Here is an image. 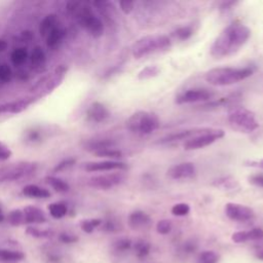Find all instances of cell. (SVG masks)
<instances>
[{
  "label": "cell",
  "mask_w": 263,
  "mask_h": 263,
  "mask_svg": "<svg viewBox=\"0 0 263 263\" xmlns=\"http://www.w3.org/2000/svg\"><path fill=\"white\" fill-rule=\"evenodd\" d=\"M34 102L33 98L22 99L0 105V113H20Z\"/></svg>",
  "instance_id": "cell-18"
},
{
  "label": "cell",
  "mask_w": 263,
  "mask_h": 263,
  "mask_svg": "<svg viewBox=\"0 0 263 263\" xmlns=\"http://www.w3.org/2000/svg\"><path fill=\"white\" fill-rule=\"evenodd\" d=\"M119 6H120V9L125 14H128L133 11V9L135 7V2L134 1H120Z\"/></svg>",
  "instance_id": "cell-46"
},
{
  "label": "cell",
  "mask_w": 263,
  "mask_h": 263,
  "mask_svg": "<svg viewBox=\"0 0 263 263\" xmlns=\"http://www.w3.org/2000/svg\"><path fill=\"white\" fill-rule=\"evenodd\" d=\"M236 4V2L235 1H224V2H222L221 3V5H220V9H222V10H225V9H229V8H231V6H233V5H235Z\"/></svg>",
  "instance_id": "cell-50"
},
{
  "label": "cell",
  "mask_w": 263,
  "mask_h": 263,
  "mask_svg": "<svg viewBox=\"0 0 263 263\" xmlns=\"http://www.w3.org/2000/svg\"><path fill=\"white\" fill-rule=\"evenodd\" d=\"M69 10L76 15L80 26L92 37L99 38L103 35L105 30L104 23L92 12L89 5L79 2H72L69 4Z\"/></svg>",
  "instance_id": "cell-4"
},
{
  "label": "cell",
  "mask_w": 263,
  "mask_h": 263,
  "mask_svg": "<svg viewBox=\"0 0 263 263\" xmlns=\"http://www.w3.org/2000/svg\"><path fill=\"white\" fill-rule=\"evenodd\" d=\"M246 166H251V167H256V168H261L263 170V158L259 160H246L243 162Z\"/></svg>",
  "instance_id": "cell-48"
},
{
  "label": "cell",
  "mask_w": 263,
  "mask_h": 263,
  "mask_svg": "<svg viewBox=\"0 0 263 263\" xmlns=\"http://www.w3.org/2000/svg\"><path fill=\"white\" fill-rule=\"evenodd\" d=\"M45 62V53L40 46H35L31 53V63L35 67L43 65Z\"/></svg>",
  "instance_id": "cell-31"
},
{
  "label": "cell",
  "mask_w": 263,
  "mask_h": 263,
  "mask_svg": "<svg viewBox=\"0 0 263 263\" xmlns=\"http://www.w3.org/2000/svg\"><path fill=\"white\" fill-rule=\"evenodd\" d=\"M7 46H8L7 42L4 39H0V52L4 51L7 48Z\"/></svg>",
  "instance_id": "cell-51"
},
{
  "label": "cell",
  "mask_w": 263,
  "mask_h": 263,
  "mask_svg": "<svg viewBox=\"0 0 263 263\" xmlns=\"http://www.w3.org/2000/svg\"><path fill=\"white\" fill-rule=\"evenodd\" d=\"M172 228H173L172 222L170 220H166V219L160 220L156 224V231L159 234H162V235L168 234L172 231Z\"/></svg>",
  "instance_id": "cell-39"
},
{
  "label": "cell",
  "mask_w": 263,
  "mask_h": 263,
  "mask_svg": "<svg viewBox=\"0 0 263 263\" xmlns=\"http://www.w3.org/2000/svg\"><path fill=\"white\" fill-rule=\"evenodd\" d=\"M67 205L62 202H53L48 205V212L54 219H61L67 214Z\"/></svg>",
  "instance_id": "cell-28"
},
{
  "label": "cell",
  "mask_w": 263,
  "mask_h": 263,
  "mask_svg": "<svg viewBox=\"0 0 263 263\" xmlns=\"http://www.w3.org/2000/svg\"><path fill=\"white\" fill-rule=\"evenodd\" d=\"M12 152L9 149L8 146H6L4 143L0 142V160H7L10 158Z\"/></svg>",
  "instance_id": "cell-43"
},
{
  "label": "cell",
  "mask_w": 263,
  "mask_h": 263,
  "mask_svg": "<svg viewBox=\"0 0 263 263\" xmlns=\"http://www.w3.org/2000/svg\"><path fill=\"white\" fill-rule=\"evenodd\" d=\"M203 128L204 127H194V128H187V129H183V130L174 132V133H171V134L164 136L163 138L159 139V141L157 143L158 144H171V143L180 142V141L186 142L187 140L193 138L194 136H196L200 132H202Z\"/></svg>",
  "instance_id": "cell-13"
},
{
  "label": "cell",
  "mask_w": 263,
  "mask_h": 263,
  "mask_svg": "<svg viewBox=\"0 0 263 263\" xmlns=\"http://www.w3.org/2000/svg\"><path fill=\"white\" fill-rule=\"evenodd\" d=\"M225 215L232 221L247 222L254 218V211L245 204L236 202H227L224 208Z\"/></svg>",
  "instance_id": "cell-9"
},
{
  "label": "cell",
  "mask_w": 263,
  "mask_h": 263,
  "mask_svg": "<svg viewBox=\"0 0 263 263\" xmlns=\"http://www.w3.org/2000/svg\"><path fill=\"white\" fill-rule=\"evenodd\" d=\"M128 165L119 160H103L87 162L84 164L86 172H109V171H125Z\"/></svg>",
  "instance_id": "cell-12"
},
{
  "label": "cell",
  "mask_w": 263,
  "mask_h": 263,
  "mask_svg": "<svg viewBox=\"0 0 263 263\" xmlns=\"http://www.w3.org/2000/svg\"><path fill=\"white\" fill-rule=\"evenodd\" d=\"M125 177L122 173H110L107 175H101V176H96L89 179L88 184L98 189H110L115 186L120 185L124 181Z\"/></svg>",
  "instance_id": "cell-10"
},
{
  "label": "cell",
  "mask_w": 263,
  "mask_h": 263,
  "mask_svg": "<svg viewBox=\"0 0 263 263\" xmlns=\"http://www.w3.org/2000/svg\"><path fill=\"white\" fill-rule=\"evenodd\" d=\"M102 229L107 232H115L119 229V225L114 220H107L105 222H102Z\"/></svg>",
  "instance_id": "cell-41"
},
{
  "label": "cell",
  "mask_w": 263,
  "mask_h": 263,
  "mask_svg": "<svg viewBox=\"0 0 263 263\" xmlns=\"http://www.w3.org/2000/svg\"><path fill=\"white\" fill-rule=\"evenodd\" d=\"M24 217H25V223L30 224H41L46 222V216L44 212L34 205H28L24 210Z\"/></svg>",
  "instance_id": "cell-17"
},
{
  "label": "cell",
  "mask_w": 263,
  "mask_h": 263,
  "mask_svg": "<svg viewBox=\"0 0 263 263\" xmlns=\"http://www.w3.org/2000/svg\"><path fill=\"white\" fill-rule=\"evenodd\" d=\"M132 247H133V241L126 237L119 238L116 241H114V243H113V248L117 252H126Z\"/></svg>",
  "instance_id": "cell-37"
},
{
  "label": "cell",
  "mask_w": 263,
  "mask_h": 263,
  "mask_svg": "<svg viewBox=\"0 0 263 263\" xmlns=\"http://www.w3.org/2000/svg\"><path fill=\"white\" fill-rule=\"evenodd\" d=\"M115 146V142L111 139H101V140H95L91 142H88L85 146V149L92 151L93 153L101 151L103 149L107 148H113Z\"/></svg>",
  "instance_id": "cell-22"
},
{
  "label": "cell",
  "mask_w": 263,
  "mask_h": 263,
  "mask_svg": "<svg viewBox=\"0 0 263 263\" xmlns=\"http://www.w3.org/2000/svg\"><path fill=\"white\" fill-rule=\"evenodd\" d=\"M224 136L225 132L223 129L204 127L198 135L187 140L183 146L185 150H197L210 146L216 141L222 139Z\"/></svg>",
  "instance_id": "cell-7"
},
{
  "label": "cell",
  "mask_w": 263,
  "mask_h": 263,
  "mask_svg": "<svg viewBox=\"0 0 263 263\" xmlns=\"http://www.w3.org/2000/svg\"><path fill=\"white\" fill-rule=\"evenodd\" d=\"M102 220L101 219H97V218H92V219H85L83 221H81L80 223V227L81 229L86 232V233H91L97 227L101 226L102 224Z\"/></svg>",
  "instance_id": "cell-34"
},
{
  "label": "cell",
  "mask_w": 263,
  "mask_h": 263,
  "mask_svg": "<svg viewBox=\"0 0 263 263\" xmlns=\"http://www.w3.org/2000/svg\"><path fill=\"white\" fill-rule=\"evenodd\" d=\"M227 120L230 126L239 133L250 134L259 127L256 115L245 107H233L229 110Z\"/></svg>",
  "instance_id": "cell-6"
},
{
  "label": "cell",
  "mask_w": 263,
  "mask_h": 263,
  "mask_svg": "<svg viewBox=\"0 0 263 263\" xmlns=\"http://www.w3.org/2000/svg\"><path fill=\"white\" fill-rule=\"evenodd\" d=\"M27 58H28V51L25 47L15 48L10 54V60L14 66L23 65L27 61Z\"/></svg>",
  "instance_id": "cell-29"
},
{
  "label": "cell",
  "mask_w": 263,
  "mask_h": 263,
  "mask_svg": "<svg viewBox=\"0 0 263 263\" xmlns=\"http://www.w3.org/2000/svg\"><path fill=\"white\" fill-rule=\"evenodd\" d=\"M26 232L31 235V236H34V237H37V238H45V237H49L52 235V232L50 230H46V229H38L36 227H33V226H30L27 228Z\"/></svg>",
  "instance_id": "cell-38"
},
{
  "label": "cell",
  "mask_w": 263,
  "mask_h": 263,
  "mask_svg": "<svg viewBox=\"0 0 263 263\" xmlns=\"http://www.w3.org/2000/svg\"><path fill=\"white\" fill-rule=\"evenodd\" d=\"M257 258L258 259H260V260H263V249L262 250H260L258 253H257Z\"/></svg>",
  "instance_id": "cell-52"
},
{
  "label": "cell",
  "mask_w": 263,
  "mask_h": 263,
  "mask_svg": "<svg viewBox=\"0 0 263 263\" xmlns=\"http://www.w3.org/2000/svg\"><path fill=\"white\" fill-rule=\"evenodd\" d=\"M263 238V229L256 227L250 230H241V231H236L231 235L232 241L236 243L240 242H246L249 240H258Z\"/></svg>",
  "instance_id": "cell-16"
},
{
  "label": "cell",
  "mask_w": 263,
  "mask_h": 263,
  "mask_svg": "<svg viewBox=\"0 0 263 263\" xmlns=\"http://www.w3.org/2000/svg\"><path fill=\"white\" fill-rule=\"evenodd\" d=\"M219 256L214 251H203L197 258V263H218Z\"/></svg>",
  "instance_id": "cell-35"
},
{
  "label": "cell",
  "mask_w": 263,
  "mask_h": 263,
  "mask_svg": "<svg viewBox=\"0 0 263 263\" xmlns=\"http://www.w3.org/2000/svg\"><path fill=\"white\" fill-rule=\"evenodd\" d=\"M151 222L152 221L150 216L141 210H136L132 212L127 219L128 226L134 230H142L148 228Z\"/></svg>",
  "instance_id": "cell-14"
},
{
  "label": "cell",
  "mask_w": 263,
  "mask_h": 263,
  "mask_svg": "<svg viewBox=\"0 0 263 263\" xmlns=\"http://www.w3.org/2000/svg\"><path fill=\"white\" fill-rule=\"evenodd\" d=\"M197 249V243L194 240H187L185 241V243L183 245V251L185 253H194Z\"/></svg>",
  "instance_id": "cell-47"
},
{
  "label": "cell",
  "mask_w": 263,
  "mask_h": 263,
  "mask_svg": "<svg viewBox=\"0 0 263 263\" xmlns=\"http://www.w3.org/2000/svg\"><path fill=\"white\" fill-rule=\"evenodd\" d=\"M133 248H134L136 256L140 259H143V258L147 257L148 254L150 253L151 245L149 241H147L145 239H138L135 241Z\"/></svg>",
  "instance_id": "cell-25"
},
{
  "label": "cell",
  "mask_w": 263,
  "mask_h": 263,
  "mask_svg": "<svg viewBox=\"0 0 263 263\" xmlns=\"http://www.w3.org/2000/svg\"><path fill=\"white\" fill-rule=\"evenodd\" d=\"M86 115L89 120L100 123L106 121L110 117V112L104 104L100 102H93L88 107Z\"/></svg>",
  "instance_id": "cell-15"
},
{
  "label": "cell",
  "mask_w": 263,
  "mask_h": 263,
  "mask_svg": "<svg viewBox=\"0 0 263 263\" xmlns=\"http://www.w3.org/2000/svg\"><path fill=\"white\" fill-rule=\"evenodd\" d=\"M214 97V92L208 88H190L177 95L175 102L178 105L191 104L198 102H210Z\"/></svg>",
  "instance_id": "cell-8"
},
{
  "label": "cell",
  "mask_w": 263,
  "mask_h": 263,
  "mask_svg": "<svg viewBox=\"0 0 263 263\" xmlns=\"http://www.w3.org/2000/svg\"><path fill=\"white\" fill-rule=\"evenodd\" d=\"M251 37V30L239 22L225 27L214 40L210 53L216 59L228 58L236 53Z\"/></svg>",
  "instance_id": "cell-1"
},
{
  "label": "cell",
  "mask_w": 263,
  "mask_h": 263,
  "mask_svg": "<svg viewBox=\"0 0 263 263\" xmlns=\"http://www.w3.org/2000/svg\"><path fill=\"white\" fill-rule=\"evenodd\" d=\"M12 72L7 64H0V84L6 83L11 79Z\"/></svg>",
  "instance_id": "cell-40"
},
{
  "label": "cell",
  "mask_w": 263,
  "mask_h": 263,
  "mask_svg": "<svg viewBox=\"0 0 263 263\" xmlns=\"http://www.w3.org/2000/svg\"><path fill=\"white\" fill-rule=\"evenodd\" d=\"M25 258V254L21 251L0 249V262L3 263H12L22 261Z\"/></svg>",
  "instance_id": "cell-21"
},
{
  "label": "cell",
  "mask_w": 263,
  "mask_h": 263,
  "mask_svg": "<svg viewBox=\"0 0 263 263\" xmlns=\"http://www.w3.org/2000/svg\"><path fill=\"white\" fill-rule=\"evenodd\" d=\"M253 66L247 67H218L209 70L204 74V79L214 86H227L242 81L255 72Z\"/></svg>",
  "instance_id": "cell-2"
},
{
  "label": "cell",
  "mask_w": 263,
  "mask_h": 263,
  "mask_svg": "<svg viewBox=\"0 0 263 263\" xmlns=\"http://www.w3.org/2000/svg\"><path fill=\"white\" fill-rule=\"evenodd\" d=\"M213 185L217 188H221L224 190H233L238 187V182L231 176H224L216 179L213 182Z\"/></svg>",
  "instance_id": "cell-23"
},
{
  "label": "cell",
  "mask_w": 263,
  "mask_h": 263,
  "mask_svg": "<svg viewBox=\"0 0 263 263\" xmlns=\"http://www.w3.org/2000/svg\"><path fill=\"white\" fill-rule=\"evenodd\" d=\"M195 165L192 162L185 161L172 165L167 170L166 175L168 178L173 180H186L193 178L195 176Z\"/></svg>",
  "instance_id": "cell-11"
},
{
  "label": "cell",
  "mask_w": 263,
  "mask_h": 263,
  "mask_svg": "<svg viewBox=\"0 0 263 263\" xmlns=\"http://www.w3.org/2000/svg\"><path fill=\"white\" fill-rule=\"evenodd\" d=\"M59 239H60L62 242H65V243H73V242H76V241L78 240V237H77L76 235L63 232V233L60 234Z\"/></svg>",
  "instance_id": "cell-45"
},
{
  "label": "cell",
  "mask_w": 263,
  "mask_h": 263,
  "mask_svg": "<svg viewBox=\"0 0 263 263\" xmlns=\"http://www.w3.org/2000/svg\"><path fill=\"white\" fill-rule=\"evenodd\" d=\"M249 183L259 187V188H263V173H257L254 175H251L249 178Z\"/></svg>",
  "instance_id": "cell-42"
},
{
  "label": "cell",
  "mask_w": 263,
  "mask_h": 263,
  "mask_svg": "<svg viewBox=\"0 0 263 263\" xmlns=\"http://www.w3.org/2000/svg\"><path fill=\"white\" fill-rule=\"evenodd\" d=\"M171 212L174 216H178V217H183L189 214L190 212V205L188 203L185 202H179L176 203L172 206Z\"/></svg>",
  "instance_id": "cell-36"
},
{
  "label": "cell",
  "mask_w": 263,
  "mask_h": 263,
  "mask_svg": "<svg viewBox=\"0 0 263 263\" xmlns=\"http://www.w3.org/2000/svg\"><path fill=\"white\" fill-rule=\"evenodd\" d=\"M193 32H194V30L191 26H182V27H179V28L175 29L172 32L171 36L174 39L184 41V40L189 39L193 35Z\"/></svg>",
  "instance_id": "cell-26"
},
{
  "label": "cell",
  "mask_w": 263,
  "mask_h": 263,
  "mask_svg": "<svg viewBox=\"0 0 263 263\" xmlns=\"http://www.w3.org/2000/svg\"><path fill=\"white\" fill-rule=\"evenodd\" d=\"M160 69L155 66V65H151V66H147L145 68H143L139 73H138V79L140 80H146V79H150L152 77H155L159 74Z\"/></svg>",
  "instance_id": "cell-30"
},
{
  "label": "cell",
  "mask_w": 263,
  "mask_h": 263,
  "mask_svg": "<svg viewBox=\"0 0 263 263\" xmlns=\"http://www.w3.org/2000/svg\"><path fill=\"white\" fill-rule=\"evenodd\" d=\"M7 220L9 222V224L13 225V226H20L22 224L25 223V217H24V212L21 210H13L11 212H9L8 216H7Z\"/></svg>",
  "instance_id": "cell-33"
},
{
  "label": "cell",
  "mask_w": 263,
  "mask_h": 263,
  "mask_svg": "<svg viewBox=\"0 0 263 263\" xmlns=\"http://www.w3.org/2000/svg\"><path fill=\"white\" fill-rule=\"evenodd\" d=\"M45 180L47 181V183L58 192H61V193H64V192H67L69 190V184L60 179V178H57V177H53V176H47L45 178Z\"/></svg>",
  "instance_id": "cell-27"
},
{
  "label": "cell",
  "mask_w": 263,
  "mask_h": 263,
  "mask_svg": "<svg viewBox=\"0 0 263 263\" xmlns=\"http://www.w3.org/2000/svg\"><path fill=\"white\" fill-rule=\"evenodd\" d=\"M75 163V159L73 158H68V159H65L63 161H61L55 167H54V172H61V171H64L70 166H72L73 164Z\"/></svg>",
  "instance_id": "cell-44"
},
{
  "label": "cell",
  "mask_w": 263,
  "mask_h": 263,
  "mask_svg": "<svg viewBox=\"0 0 263 263\" xmlns=\"http://www.w3.org/2000/svg\"><path fill=\"white\" fill-rule=\"evenodd\" d=\"M65 36V31L59 27H55L46 37V44L50 48L58 46Z\"/></svg>",
  "instance_id": "cell-24"
},
{
  "label": "cell",
  "mask_w": 263,
  "mask_h": 263,
  "mask_svg": "<svg viewBox=\"0 0 263 263\" xmlns=\"http://www.w3.org/2000/svg\"><path fill=\"white\" fill-rule=\"evenodd\" d=\"M40 139V134L36 130H32L28 134V140H30L31 142H35L38 141Z\"/></svg>",
  "instance_id": "cell-49"
},
{
  "label": "cell",
  "mask_w": 263,
  "mask_h": 263,
  "mask_svg": "<svg viewBox=\"0 0 263 263\" xmlns=\"http://www.w3.org/2000/svg\"><path fill=\"white\" fill-rule=\"evenodd\" d=\"M160 125L158 116L150 111H137L133 113L126 120V127L136 135H150Z\"/></svg>",
  "instance_id": "cell-5"
},
{
  "label": "cell",
  "mask_w": 263,
  "mask_h": 263,
  "mask_svg": "<svg viewBox=\"0 0 263 263\" xmlns=\"http://www.w3.org/2000/svg\"><path fill=\"white\" fill-rule=\"evenodd\" d=\"M57 22H58V18L55 14L53 13L47 14L40 23V26H39L40 35L42 37H47V35L57 27Z\"/></svg>",
  "instance_id": "cell-20"
},
{
  "label": "cell",
  "mask_w": 263,
  "mask_h": 263,
  "mask_svg": "<svg viewBox=\"0 0 263 263\" xmlns=\"http://www.w3.org/2000/svg\"><path fill=\"white\" fill-rule=\"evenodd\" d=\"M4 219V216H3V213H2V209L0 206V222H2Z\"/></svg>",
  "instance_id": "cell-53"
},
{
  "label": "cell",
  "mask_w": 263,
  "mask_h": 263,
  "mask_svg": "<svg viewBox=\"0 0 263 263\" xmlns=\"http://www.w3.org/2000/svg\"><path fill=\"white\" fill-rule=\"evenodd\" d=\"M95 155H97L98 157H105V158H110V160H115L122 157V152L113 147V148H107V149L98 151L95 153Z\"/></svg>",
  "instance_id": "cell-32"
},
{
  "label": "cell",
  "mask_w": 263,
  "mask_h": 263,
  "mask_svg": "<svg viewBox=\"0 0 263 263\" xmlns=\"http://www.w3.org/2000/svg\"><path fill=\"white\" fill-rule=\"evenodd\" d=\"M23 193L28 197L33 198H47L50 196V192L42 187L34 184H29L23 188Z\"/></svg>",
  "instance_id": "cell-19"
},
{
  "label": "cell",
  "mask_w": 263,
  "mask_h": 263,
  "mask_svg": "<svg viewBox=\"0 0 263 263\" xmlns=\"http://www.w3.org/2000/svg\"><path fill=\"white\" fill-rule=\"evenodd\" d=\"M171 46V38L166 35H146L134 42L132 54L135 59H141L149 54L166 51Z\"/></svg>",
  "instance_id": "cell-3"
}]
</instances>
